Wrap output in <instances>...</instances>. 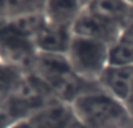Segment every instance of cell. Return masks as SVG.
Here are the masks:
<instances>
[{
	"instance_id": "obj_10",
	"label": "cell",
	"mask_w": 133,
	"mask_h": 128,
	"mask_svg": "<svg viewBox=\"0 0 133 128\" xmlns=\"http://www.w3.org/2000/svg\"><path fill=\"white\" fill-rule=\"evenodd\" d=\"M121 28H123V34H121L123 37L133 39V1H130V6L123 20Z\"/></svg>"
},
{
	"instance_id": "obj_13",
	"label": "cell",
	"mask_w": 133,
	"mask_h": 128,
	"mask_svg": "<svg viewBox=\"0 0 133 128\" xmlns=\"http://www.w3.org/2000/svg\"><path fill=\"white\" fill-rule=\"evenodd\" d=\"M124 105H125L128 114H130V116L133 120V83H132V87H131L130 94H128V96H127V99H126V101H125Z\"/></svg>"
},
{
	"instance_id": "obj_11",
	"label": "cell",
	"mask_w": 133,
	"mask_h": 128,
	"mask_svg": "<svg viewBox=\"0 0 133 128\" xmlns=\"http://www.w3.org/2000/svg\"><path fill=\"white\" fill-rule=\"evenodd\" d=\"M3 106L0 107V128H10L12 123L14 122V120L11 118V115Z\"/></svg>"
},
{
	"instance_id": "obj_1",
	"label": "cell",
	"mask_w": 133,
	"mask_h": 128,
	"mask_svg": "<svg viewBox=\"0 0 133 128\" xmlns=\"http://www.w3.org/2000/svg\"><path fill=\"white\" fill-rule=\"evenodd\" d=\"M75 118L88 128H130L133 120L125 105L97 83L71 102Z\"/></svg>"
},
{
	"instance_id": "obj_5",
	"label": "cell",
	"mask_w": 133,
	"mask_h": 128,
	"mask_svg": "<svg viewBox=\"0 0 133 128\" xmlns=\"http://www.w3.org/2000/svg\"><path fill=\"white\" fill-rule=\"evenodd\" d=\"M26 118L34 128H68L75 115L71 103L52 99Z\"/></svg>"
},
{
	"instance_id": "obj_9",
	"label": "cell",
	"mask_w": 133,
	"mask_h": 128,
	"mask_svg": "<svg viewBox=\"0 0 133 128\" xmlns=\"http://www.w3.org/2000/svg\"><path fill=\"white\" fill-rule=\"evenodd\" d=\"M110 65L133 67V39L121 35L111 46Z\"/></svg>"
},
{
	"instance_id": "obj_7",
	"label": "cell",
	"mask_w": 133,
	"mask_h": 128,
	"mask_svg": "<svg viewBox=\"0 0 133 128\" xmlns=\"http://www.w3.org/2000/svg\"><path fill=\"white\" fill-rule=\"evenodd\" d=\"M86 1H45L44 17L53 24L73 27Z\"/></svg>"
},
{
	"instance_id": "obj_4",
	"label": "cell",
	"mask_w": 133,
	"mask_h": 128,
	"mask_svg": "<svg viewBox=\"0 0 133 128\" xmlns=\"http://www.w3.org/2000/svg\"><path fill=\"white\" fill-rule=\"evenodd\" d=\"M73 37L72 28L57 25L44 19L32 39L33 47L39 54L65 55Z\"/></svg>"
},
{
	"instance_id": "obj_2",
	"label": "cell",
	"mask_w": 133,
	"mask_h": 128,
	"mask_svg": "<svg viewBox=\"0 0 133 128\" xmlns=\"http://www.w3.org/2000/svg\"><path fill=\"white\" fill-rule=\"evenodd\" d=\"M107 44L73 34L65 56L72 70L83 80L97 83L105 68L110 65Z\"/></svg>"
},
{
	"instance_id": "obj_8",
	"label": "cell",
	"mask_w": 133,
	"mask_h": 128,
	"mask_svg": "<svg viewBox=\"0 0 133 128\" xmlns=\"http://www.w3.org/2000/svg\"><path fill=\"white\" fill-rule=\"evenodd\" d=\"M45 1H0V19L14 20L25 15L44 12Z\"/></svg>"
},
{
	"instance_id": "obj_14",
	"label": "cell",
	"mask_w": 133,
	"mask_h": 128,
	"mask_svg": "<svg viewBox=\"0 0 133 128\" xmlns=\"http://www.w3.org/2000/svg\"><path fill=\"white\" fill-rule=\"evenodd\" d=\"M68 128H88V127H86V126L84 125L83 122H80L78 119L75 118L74 120H73V122L71 123L70 126H68Z\"/></svg>"
},
{
	"instance_id": "obj_3",
	"label": "cell",
	"mask_w": 133,
	"mask_h": 128,
	"mask_svg": "<svg viewBox=\"0 0 133 128\" xmlns=\"http://www.w3.org/2000/svg\"><path fill=\"white\" fill-rule=\"evenodd\" d=\"M74 35L94 39L112 46L123 34L121 23L117 18L97 8L93 1H86L72 27Z\"/></svg>"
},
{
	"instance_id": "obj_15",
	"label": "cell",
	"mask_w": 133,
	"mask_h": 128,
	"mask_svg": "<svg viewBox=\"0 0 133 128\" xmlns=\"http://www.w3.org/2000/svg\"><path fill=\"white\" fill-rule=\"evenodd\" d=\"M132 126H133V125H132ZM132 126H131V127H130V128H132Z\"/></svg>"
},
{
	"instance_id": "obj_12",
	"label": "cell",
	"mask_w": 133,
	"mask_h": 128,
	"mask_svg": "<svg viewBox=\"0 0 133 128\" xmlns=\"http://www.w3.org/2000/svg\"><path fill=\"white\" fill-rule=\"evenodd\" d=\"M10 128H34V127H33V125L30 122V120L27 118H23L15 120Z\"/></svg>"
},
{
	"instance_id": "obj_6",
	"label": "cell",
	"mask_w": 133,
	"mask_h": 128,
	"mask_svg": "<svg viewBox=\"0 0 133 128\" xmlns=\"http://www.w3.org/2000/svg\"><path fill=\"white\" fill-rule=\"evenodd\" d=\"M97 83L104 92L125 103L133 83V67L108 65Z\"/></svg>"
}]
</instances>
